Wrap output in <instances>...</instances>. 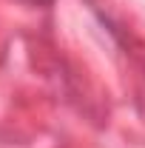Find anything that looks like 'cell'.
<instances>
[{
  "label": "cell",
  "instance_id": "obj_1",
  "mask_svg": "<svg viewBox=\"0 0 145 148\" xmlns=\"http://www.w3.org/2000/svg\"><path fill=\"white\" fill-rule=\"evenodd\" d=\"M26 3H34V6H46V3H51V0H26Z\"/></svg>",
  "mask_w": 145,
  "mask_h": 148
}]
</instances>
